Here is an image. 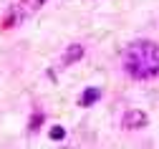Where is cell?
<instances>
[{
    "label": "cell",
    "instance_id": "cell-1",
    "mask_svg": "<svg viewBox=\"0 0 159 149\" xmlns=\"http://www.w3.org/2000/svg\"><path fill=\"white\" fill-rule=\"evenodd\" d=\"M124 71L136 81L157 76L159 73V46L152 43V40H136V43L126 46Z\"/></svg>",
    "mask_w": 159,
    "mask_h": 149
},
{
    "label": "cell",
    "instance_id": "cell-2",
    "mask_svg": "<svg viewBox=\"0 0 159 149\" xmlns=\"http://www.w3.org/2000/svg\"><path fill=\"white\" fill-rule=\"evenodd\" d=\"M147 124V114L144 111H126V116H124V126L126 129H136V126H144Z\"/></svg>",
    "mask_w": 159,
    "mask_h": 149
},
{
    "label": "cell",
    "instance_id": "cell-3",
    "mask_svg": "<svg viewBox=\"0 0 159 149\" xmlns=\"http://www.w3.org/2000/svg\"><path fill=\"white\" fill-rule=\"evenodd\" d=\"M98 99H101V91H98V89H86V94L81 96V106H91Z\"/></svg>",
    "mask_w": 159,
    "mask_h": 149
},
{
    "label": "cell",
    "instance_id": "cell-4",
    "mask_svg": "<svg viewBox=\"0 0 159 149\" xmlns=\"http://www.w3.org/2000/svg\"><path fill=\"white\" fill-rule=\"evenodd\" d=\"M84 56V48L81 46H71L68 48V53L63 56V63H66V66H68V63H73V61H78V58H81Z\"/></svg>",
    "mask_w": 159,
    "mask_h": 149
},
{
    "label": "cell",
    "instance_id": "cell-5",
    "mask_svg": "<svg viewBox=\"0 0 159 149\" xmlns=\"http://www.w3.org/2000/svg\"><path fill=\"white\" fill-rule=\"evenodd\" d=\"M63 137H66L63 126H53V129H51V139H63Z\"/></svg>",
    "mask_w": 159,
    "mask_h": 149
},
{
    "label": "cell",
    "instance_id": "cell-6",
    "mask_svg": "<svg viewBox=\"0 0 159 149\" xmlns=\"http://www.w3.org/2000/svg\"><path fill=\"white\" fill-rule=\"evenodd\" d=\"M41 121H43V116H41V114H35V116L30 119V129H35V126L41 124Z\"/></svg>",
    "mask_w": 159,
    "mask_h": 149
}]
</instances>
